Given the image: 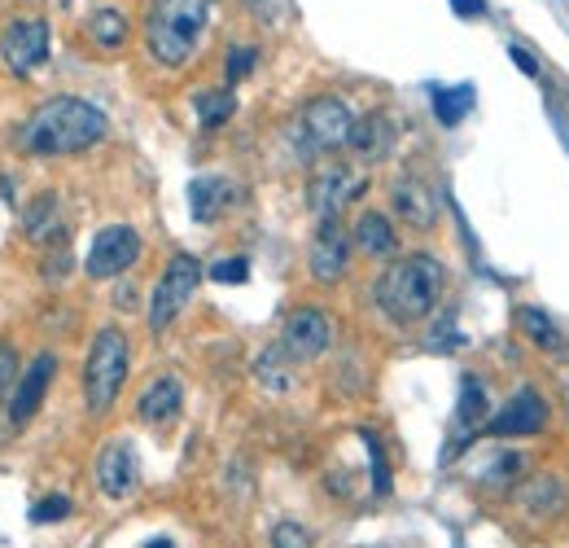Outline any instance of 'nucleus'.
I'll return each mask as SVG.
<instances>
[{"label":"nucleus","mask_w":569,"mask_h":548,"mask_svg":"<svg viewBox=\"0 0 569 548\" xmlns=\"http://www.w3.org/2000/svg\"><path fill=\"white\" fill-rule=\"evenodd\" d=\"M106 132H110V119L93 102H84V97H49L19 128V141L36 158H62V154L93 150Z\"/></svg>","instance_id":"1"},{"label":"nucleus","mask_w":569,"mask_h":548,"mask_svg":"<svg viewBox=\"0 0 569 548\" xmlns=\"http://www.w3.org/2000/svg\"><path fill=\"white\" fill-rule=\"evenodd\" d=\"M443 295V263L434 254H403L390 267H382V277L373 286V303L382 317L395 325H416L438 308Z\"/></svg>","instance_id":"2"},{"label":"nucleus","mask_w":569,"mask_h":548,"mask_svg":"<svg viewBox=\"0 0 569 548\" xmlns=\"http://www.w3.org/2000/svg\"><path fill=\"white\" fill-rule=\"evenodd\" d=\"M210 5L215 0H149V14H145L149 58L167 71L189 67L210 27Z\"/></svg>","instance_id":"3"},{"label":"nucleus","mask_w":569,"mask_h":548,"mask_svg":"<svg viewBox=\"0 0 569 548\" xmlns=\"http://www.w3.org/2000/svg\"><path fill=\"white\" fill-rule=\"evenodd\" d=\"M128 365H132V352H128V334L106 325L93 347H88V360H84V400L93 413H110L123 382H128Z\"/></svg>","instance_id":"4"},{"label":"nucleus","mask_w":569,"mask_h":548,"mask_svg":"<svg viewBox=\"0 0 569 548\" xmlns=\"http://www.w3.org/2000/svg\"><path fill=\"white\" fill-rule=\"evenodd\" d=\"M197 282H202V263L193 259V254H171V263L162 267V277H158V286H154V295H149V330L154 334H162L184 308H189V299L197 295Z\"/></svg>","instance_id":"5"},{"label":"nucleus","mask_w":569,"mask_h":548,"mask_svg":"<svg viewBox=\"0 0 569 548\" xmlns=\"http://www.w3.org/2000/svg\"><path fill=\"white\" fill-rule=\"evenodd\" d=\"M351 132H355V115H351V106L342 97H312L303 106V115H299V128H294V136L312 154L351 145Z\"/></svg>","instance_id":"6"},{"label":"nucleus","mask_w":569,"mask_h":548,"mask_svg":"<svg viewBox=\"0 0 569 548\" xmlns=\"http://www.w3.org/2000/svg\"><path fill=\"white\" fill-rule=\"evenodd\" d=\"M53 49V32L49 19H10L5 32H0V67L14 71V75H32L49 62Z\"/></svg>","instance_id":"7"},{"label":"nucleus","mask_w":569,"mask_h":548,"mask_svg":"<svg viewBox=\"0 0 569 548\" xmlns=\"http://www.w3.org/2000/svg\"><path fill=\"white\" fill-rule=\"evenodd\" d=\"M141 259V233L132 224H106L93 246H88V259H84V272L93 282H114L123 272Z\"/></svg>","instance_id":"8"},{"label":"nucleus","mask_w":569,"mask_h":548,"mask_svg":"<svg viewBox=\"0 0 569 548\" xmlns=\"http://www.w3.org/2000/svg\"><path fill=\"white\" fill-rule=\"evenodd\" d=\"M364 193H368V176H360V171H351V167H342V163H329V167H320V171L312 176V184H307V206H312L320 219H338V211L351 206V202L364 198Z\"/></svg>","instance_id":"9"},{"label":"nucleus","mask_w":569,"mask_h":548,"mask_svg":"<svg viewBox=\"0 0 569 548\" xmlns=\"http://www.w3.org/2000/svg\"><path fill=\"white\" fill-rule=\"evenodd\" d=\"M334 347V321L320 312V308H299L284 317V330H280V352L290 356L294 365L303 360H316Z\"/></svg>","instance_id":"10"},{"label":"nucleus","mask_w":569,"mask_h":548,"mask_svg":"<svg viewBox=\"0 0 569 548\" xmlns=\"http://www.w3.org/2000/svg\"><path fill=\"white\" fill-rule=\"evenodd\" d=\"M547 426V400L534 391V386H521L486 426H482V434H491V439H530V434H538Z\"/></svg>","instance_id":"11"},{"label":"nucleus","mask_w":569,"mask_h":548,"mask_svg":"<svg viewBox=\"0 0 569 548\" xmlns=\"http://www.w3.org/2000/svg\"><path fill=\"white\" fill-rule=\"evenodd\" d=\"M307 267H312V282L320 286H338L351 267V237L338 219H320L312 250H307Z\"/></svg>","instance_id":"12"},{"label":"nucleus","mask_w":569,"mask_h":548,"mask_svg":"<svg viewBox=\"0 0 569 548\" xmlns=\"http://www.w3.org/2000/svg\"><path fill=\"white\" fill-rule=\"evenodd\" d=\"M93 478H97L101 496H110V500H128V496L136 491V483H141V461H136L132 439H106V448L97 452Z\"/></svg>","instance_id":"13"},{"label":"nucleus","mask_w":569,"mask_h":548,"mask_svg":"<svg viewBox=\"0 0 569 548\" xmlns=\"http://www.w3.org/2000/svg\"><path fill=\"white\" fill-rule=\"evenodd\" d=\"M53 373H58V356H53V352H40V356L27 365V373L19 378V386H14L10 404H5L10 426H27V421L40 413V404H45V395H49V386H53Z\"/></svg>","instance_id":"14"},{"label":"nucleus","mask_w":569,"mask_h":548,"mask_svg":"<svg viewBox=\"0 0 569 548\" xmlns=\"http://www.w3.org/2000/svg\"><path fill=\"white\" fill-rule=\"evenodd\" d=\"M390 202H395V211H399V219H408L412 228H434V219H438V198L421 184V180H395V189H390Z\"/></svg>","instance_id":"15"},{"label":"nucleus","mask_w":569,"mask_h":548,"mask_svg":"<svg viewBox=\"0 0 569 548\" xmlns=\"http://www.w3.org/2000/svg\"><path fill=\"white\" fill-rule=\"evenodd\" d=\"M180 404H184L180 382H175V378H154V382L141 391V400H136V417H141L145 426H167V421H175Z\"/></svg>","instance_id":"16"},{"label":"nucleus","mask_w":569,"mask_h":548,"mask_svg":"<svg viewBox=\"0 0 569 548\" xmlns=\"http://www.w3.org/2000/svg\"><path fill=\"white\" fill-rule=\"evenodd\" d=\"M482 417H486V391H482V382H477V378H464V382H460V404H456V443H451V452H447V456L464 452V448H469V439H477Z\"/></svg>","instance_id":"17"},{"label":"nucleus","mask_w":569,"mask_h":548,"mask_svg":"<svg viewBox=\"0 0 569 548\" xmlns=\"http://www.w3.org/2000/svg\"><path fill=\"white\" fill-rule=\"evenodd\" d=\"M232 180H223V176H197L193 184H189V211H193V219L197 224H210V219H219L228 206H232Z\"/></svg>","instance_id":"18"},{"label":"nucleus","mask_w":569,"mask_h":548,"mask_svg":"<svg viewBox=\"0 0 569 548\" xmlns=\"http://www.w3.org/2000/svg\"><path fill=\"white\" fill-rule=\"evenodd\" d=\"M390 145H395V123L386 119V115H364V119H355V132H351V150L360 154V158H386L390 154Z\"/></svg>","instance_id":"19"},{"label":"nucleus","mask_w":569,"mask_h":548,"mask_svg":"<svg viewBox=\"0 0 569 548\" xmlns=\"http://www.w3.org/2000/svg\"><path fill=\"white\" fill-rule=\"evenodd\" d=\"M355 246H360L364 254H373V259H386V254L399 250V233H395V224H390L382 211H364V215L355 219Z\"/></svg>","instance_id":"20"},{"label":"nucleus","mask_w":569,"mask_h":548,"mask_svg":"<svg viewBox=\"0 0 569 548\" xmlns=\"http://www.w3.org/2000/svg\"><path fill=\"white\" fill-rule=\"evenodd\" d=\"M521 509L534 513V517H556L565 509V483L556 474H534L521 487Z\"/></svg>","instance_id":"21"},{"label":"nucleus","mask_w":569,"mask_h":548,"mask_svg":"<svg viewBox=\"0 0 569 548\" xmlns=\"http://www.w3.org/2000/svg\"><path fill=\"white\" fill-rule=\"evenodd\" d=\"M128 14L123 10H97L93 19H88V36H93V45L97 49H106V53H114V49H123L128 45Z\"/></svg>","instance_id":"22"},{"label":"nucleus","mask_w":569,"mask_h":548,"mask_svg":"<svg viewBox=\"0 0 569 548\" xmlns=\"http://www.w3.org/2000/svg\"><path fill=\"white\" fill-rule=\"evenodd\" d=\"M193 110H197V123H202L206 132H215V128H223V123L232 119L237 97H232L228 88H202V93H193Z\"/></svg>","instance_id":"23"},{"label":"nucleus","mask_w":569,"mask_h":548,"mask_svg":"<svg viewBox=\"0 0 569 548\" xmlns=\"http://www.w3.org/2000/svg\"><path fill=\"white\" fill-rule=\"evenodd\" d=\"M254 378H258L267 391H290V386H294V360L284 356L280 347H271V352H263V356L254 360Z\"/></svg>","instance_id":"24"},{"label":"nucleus","mask_w":569,"mask_h":548,"mask_svg":"<svg viewBox=\"0 0 569 548\" xmlns=\"http://www.w3.org/2000/svg\"><path fill=\"white\" fill-rule=\"evenodd\" d=\"M517 325H521V334H525L534 347H543V352H565V338H560V330L547 321V312L521 308V312H517Z\"/></svg>","instance_id":"25"},{"label":"nucleus","mask_w":569,"mask_h":548,"mask_svg":"<svg viewBox=\"0 0 569 548\" xmlns=\"http://www.w3.org/2000/svg\"><path fill=\"white\" fill-rule=\"evenodd\" d=\"M473 110V88L469 84H456V88H434V115L443 128H456L464 115Z\"/></svg>","instance_id":"26"},{"label":"nucleus","mask_w":569,"mask_h":548,"mask_svg":"<svg viewBox=\"0 0 569 548\" xmlns=\"http://www.w3.org/2000/svg\"><path fill=\"white\" fill-rule=\"evenodd\" d=\"M58 233H62V224H58V193H40L32 202V211H27V237L32 241H49Z\"/></svg>","instance_id":"27"},{"label":"nucleus","mask_w":569,"mask_h":548,"mask_svg":"<svg viewBox=\"0 0 569 548\" xmlns=\"http://www.w3.org/2000/svg\"><path fill=\"white\" fill-rule=\"evenodd\" d=\"M245 10L263 27H284L294 19V0H245Z\"/></svg>","instance_id":"28"},{"label":"nucleus","mask_w":569,"mask_h":548,"mask_svg":"<svg viewBox=\"0 0 569 548\" xmlns=\"http://www.w3.org/2000/svg\"><path fill=\"white\" fill-rule=\"evenodd\" d=\"M360 439H364V448H368V469H373V491H377V496H386V491H390V465H386V452H382V439H377L373 430H364Z\"/></svg>","instance_id":"29"},{"label":"nucleus","mask_w":569,"mask_h":548,"mask_svg":"<svg viewBox=\"0 0 569 548\" xmlns=\"http://www.w3.org/2000/svg\"><path fill=\"white\" fill-rule=\"evenodd\" d=\"M206 277L219 282V286H241V282L250 277V259H241V254H232V259H215V263L206 267Z\"/></svg>","instance_id":"30"},{"label":"nucleus","mask_w":569,"mask_h":548,"mask_svg":"<svg viewBox=\"0 0 569 548\" xmlns=\"http://www.w3.org/2000/svg\"><path fill=\"white\" fill-rule=\"evenodd\" d=\"M254 67H258V49L237 45V49L228 53V62H223V75H228V84H237V80H245Z\"/></svg>","instance_id":"31"},{"label":"nucleus","mask_w":569,"mask_h":548,"mask_svg":"<svg viewBox=\"0 0 569 548\" xmlns=\"http://www.w3.org/2000/svg\"><path fill=\"white\" fill-rule=\"evenodd\" d=\"M14 378H23V373H19V352H14L10 343H0V400H5V404H10V395H14V386H19Z\"/></svg>","instance_id":"32"},{"label":"nucleus","mask_w":569,"mask_h":548,"mask_svg":"<svg viewBox=\"0 0 569 548\" xmlns=\"http://www.w3.org/2000/svg\"><path fill=\"white\" fill-rule=\"evenodd\" d=\"M271 548H312V535H307L299 522H276Z\"/></svg>","instance_id":"33"},{"label":"nucleus","mask_w":569,"mask_h":548,"mask_svg":"<svg viewBox=\"0 0 569 548\" xmlns=\"http://www.w3.org/2000/svg\"><path fill=\"white\" fill-rule=\"evenodd\" d=\"M66 513H71V500H66V496H49V500H40V504L32 509V522L45 526V522H62Z\"/></svg>","instance_id":"34"},{"label":"nucleus","mask_w":569,"mask_h":548,"mask_svg":"<svg viewBox=\"0 0 569 548\" xmlns=\"http://www.w3.org/2000/svg\"><path fill=\"white\" fill-rule=\"evenodd\" d=\"M508 58L517 62V71H525V75H538V62H534V53H530V49L512 45V49H508Z\"/></svg>","instance_id":"35"},{"label":"nucleus","mask_w":569,"mask_h":548,"mask_svg":"<svg viewBox=\"0 0 569 548\" xmlns=\"http://www.w3.org/2000/svg\"><path fill=\"white\" fill-rule=\"evenodd\" d=\"M456 19H482L486 14V0H451Z\"/></svg>","instance_id":"36"},{"label":"nucleus","mask_w":569,"mask_h":548,"mask_svg":"<svg viewBox=\"0 0 569 548\" xmlns=\"http://www.w3.org/2000/svg\"><path fill=\"white\" fill-rule=\"evenodd\" d=\"M66 267H71V254L58 250L53 259H45V277H66Z\"/></svg>","instance_id":"37"},{"label":"nucleus","mask_w":569,"mask_h":548,"mask_svg":"<svg viewBox=\"0 0 569 548\" xmlns=\"http://www.w3.org/2000/svg\"><path fill=\"white\" fill-rule=\"evenodd\" d=\"M114 303H119V308H128V312H132V308H136V290H132V286H123V290H119V295H114Z\"/></svg>","instance_id":"38"},{"label":"nucleus","mask_w":569,"mask_h":548,"mask_svg":"<svg viewBox=\"0 0 569 548\" xmlns=\"http://www.w3.org/2000/svg\"><path fill=\"white\" fill-rule=\"evenodd\" d=\"M552 119H556V132H560V141L569 145V119H565V115L556 110V106H552Z\"/></svg>","instance_id":"39"},{"label":"nucleus","mask_w":569,"mask_h":548,"mask_svg":"<svg viewBox=\"0 0 569 548\" xmlns=\"http://www.w3.org/2000/svg\"><path fill=\"white\" fill-rule=\"evenodd\" d=\"M145 548H171V539H149Z\"/></svg>","instance_id":"40"}]
</instances>
